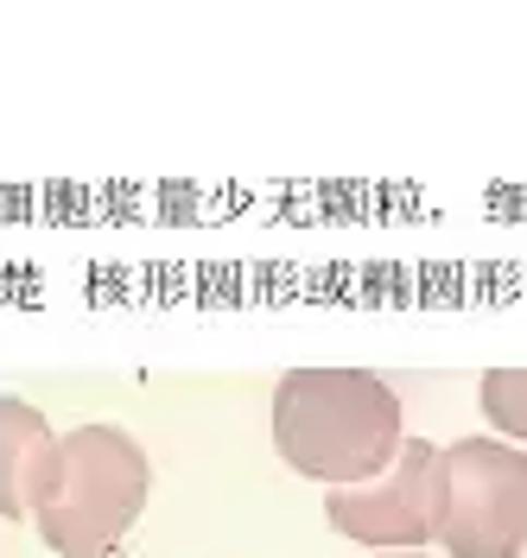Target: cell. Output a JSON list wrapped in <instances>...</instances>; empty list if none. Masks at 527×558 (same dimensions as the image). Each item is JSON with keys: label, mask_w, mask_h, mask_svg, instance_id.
<instances>
[{"label": "cell", "mask_w": 527, "mask_h": 558, "mask_svg": "<svg viewBox=\"0 0 527 558\" xmlns=\"http://www.w3.org/2000/svg\"><path fill=\"white\" fill-rule=\"evenodd\" d=\"M394 558H420V553H394Z\"/></svg>", "instance_id": "obj_7"}, {"label": "cell", "mask_w": 527, "mask_h": 558, "mask_svg": "<svg viewBox=\"0 0 527 558\" xmlns=\"http://www.w3.org/2000/svg\"><path fill=\"white\" fill-rule=\"evenodd\" d=\"M146 508V451L121 425H76L64 438L58 483L38 501V533L64 558L108 553Z\"/></svg>", "instance_id": "obj_2"}, {"label": "cell", "mask_w": 527, "mask_h": 558, "mask_svg": "<svg viewBox=\"0 0 527 558\" xmlns=\"http://www.w3.org/2000/svg\"><path fill=\"white\" fill-rule=\"evenodd\" d=\"M274 445L299 476L362 488L400 457V400L369 368H292L274 393Z\"/></svg>", "instance_id": "obj_1"}, {"label": "cell", "mask_w": 527, "mask_h": 558, "mask_svg": "<svg viewBox=\"0 0 527 558\" xmlns=\"http://www.w3.org/2000/svg\"><path fill=\"white\" fill-rule=\"evenodd\" d=\"M439 521H445V451L426 438H400L387 476L331 495V526L362 546H426L439 539Z\"/></svg>", "instance_id": "obj_4"}, {"label": "cell", "mask_w": 527, "mask_h": 558, "mask_svg": "<svg viewBox=\"0 0 527 558\" xmlns=\"http://www.w3.org/2000/svg\"><path fill=\"white\" fill-rule=\"evenodd\" d=\"M439 546L452 558L527 553V451L495 438L445 445V521Z\"/></svg>", "instance_id": "obj_3"}, {"label": "cell", "mask_w": 527, "mask_h": 558, "mask_svg": "<svg viewBox=\"0 0 527 558\" xmlns=\"http://www.w3.org/2000/svg\"><path fill=\"white\" fill-rule=\"evenodd\" d=\"M58 463H64V438L45 425V413L0 393V521H20L26 508L38 514V501L58 483Z\"/></svg>", "instance_id": "obj_5"}, {"label": "cell", "mask_w": 527, "mask_h": 558, "mask_svg": "<svg viewBox=\"0 0 527 558\" xmlns=\"http://www.w3.org/2000/svg\"><path fill=\"white\" fill-rule=\"evenodd\" d=\"M483 413H490L502 432L527 438V368H490V375H483Z\"/></svg>", "instance_id": "obj_6"}]
</instances>
